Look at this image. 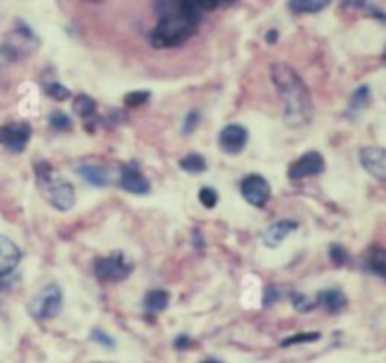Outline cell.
<instances>
[{"label":"cell","instance_id":"obj_1","mask_svg":"<svg viewBox=\"0 0 386 363\" xmlns=\"http://www.w3.org/2000/svg\"><path fill=\"white\" fill-rule=\"evenodd\" d=\"M202 21V10L193 0H175L158 15L155 29L149 32V43L157 49L179 48L196 34Z\"/></svg>","mask_w":386,"mask_h":363},{"label":"cell","instance_id":"obj_2","mask_svg":"<svg viewBox=\"0 0 386 363\" xmlns=\"http://www.w3.org/2000/svg\"><path fill=\"white\" fill-rule=\"evenodd\" d=\"M272 81L284 106V122L290 128L308 127L313 117V104L309 97L308 85L298 76L294 68L275 62L272 66Z\"/></svg>","mask_w":386,"mask_h":363},{"label":"cell","instance_id":"obj_3","mask_svg":"<svg viewBox=\"0 0 386 363\" xmlns=\"http://www.w3.org/2000/svg\"><path fill=\"white\" fill-rule=\"evenodd\" d=\"M38 187L42 190V196L46 198L49 206L59 209V211H68L76 204V192H74L72 183L67 179L55 176L53 168L48 160H40L36 164Z\"/></svg>","mask_w":386,"mask_h":363},{"label":"cell","instance_id":"obj_4","mask_svg":"<svg viewBox=\"0 0 386 363\" xmlns=\"http://www.w3.org/2000/svg\"><path fill=\"white\" fill-rule=\"evenodd\" d=\"M62 309V290L57 285L43 286L29 303V311L36 320L55 318Z\"/></svg>","mask_w":386,"mask_h":363},{"label":"cell","instance_id":"obj_5","mask_svg":"<svg viewBox=\"0 0 386 363\" xmlns=\"http://www.w3.org/2000/svg\"><path fill=\"white\" fill-rule=\"evenodd\" d=\"M38 48V38L31 32V29L21 27L19 31L10 34L0 42V57L8 62L19 61L25 55H31Z\"/></svg>","mask_w":386,"mask_h":363},{"label":"cell","instance_id":"obj_6","mask_svg":"<svg viewBox=\"0 0 386 363\" xmlns=\"http://www.w3.org/2000/svg\"><path fill=\"white\" fill-rule=\"evenodd\" d=\"M132 264L127 262V258L121 252H113V255L104 256L95 262V277L100 283H121L127 280L132 273Z\"/></svg>","mask_w":386,"mask_h":363},{"label":"cell","instance_id":"obj_7","mask_svg":"<svg viewBox=\"0 0 386 363\" xmlns=\"http://www.w3.org/2000/svg\"><path fill=\"white\" fill-rule=\"evenodd\" d=\"M32 138V127L29 122H8L0 127V145L10 152H23Z\"/></svg>","mask_w":386,"mask_h":363},{"label":"cell","instance_id":"obj_8","mask_svg":"<svg viewBox=\"0 0 386 363\" xmlns=\"http://www.w3.org/2000/svg\"><path fill=\"white\" fill-rule=\"evenodd\" d=\"M324 171V158L317 151H309L294 160L289 168L290 181H302L308 177L320 176Z\"/></svg>","mask_w":386,"mask_h":363},{"label":"cell","instance_id":"obj_9","mask_svg":"<svg viewBox=\"0 0 386 363\" xmlns=\"http://www.w3.org/2000/svg\"><path fill=\"white\" fill-rule=\"evenodd\" d=\"M240 190H242L243 198L254 207H264L270 200V194H272L270 183L259 173H251L245 177L240 185Z\"/></svg>","mask_w":386,"mask_h":363},{"label":"cell","instance_id":"obj_10","mask_svg":"<svg viewBox=\"0 0 386 363\" xmlns=\"http://www.w3.org/2000/svg\"><path fill=\"white\" fill-rule=\"evenodd\" d=\"M362 168L377 181L386 183V149L382 147H362L360 149Z\"/></svg>","mask_w":386,"mask_h":363},{"label":"cell","instance_id":"obj_11","mask_svg":"<svg viewBox=\"0 0 386 363\" xmlns=\"http://www.w3.org/2000/svg\"><path fill=\"white\" fill-rule=\"evenodd\" d=\"M247 128L242 124H228L219 134V147L221 151L228 152V155H240L247 145Z\"/></svg>","mask_w":386,"mask_h":363},{"label":"cell","instance_id":"obj_12","mask_svg":"<svg viewBox=\"0 0 386 363\" xmlns=\"http://www.w3.org/2000/svg\"><path fill=\"white\" fill-rule=\"evenodd\" d=\"M119 187L130 194H138V196L147 194L151 190L149 181H147V179L139 173L138 168H134V166H123L121 177H119Z\"/></svg>","mask_w":386,"mask_h":363},{"label":"cell","instance_id":"obj_13","mask_svg":"<svg viewBox=\"0 0 386 363\" xmlns=\"http://www.w3.org/2000/svg\"><path fill=\"white\" fill-rule=\"evenodd\" d=\"M21 250L8 237L0 236V277H6L19 266Z\"/></svg>","mask_w":386,"mask_h":363},{"label":"cell","instance_id":"obj_14","mask_svg":"<svg viewBox=\"0 0 386 363\" xmlns=\"http://www.w3.org/2000/svg\"><path fill=\"white\" fill-rule=\"evenodd\" d=\"M298 228H300V225L296 220H279L264 232V245L270 248H277Z\"/></svg>","mask_w":386,"mask_h":363},{"label":"cell","instance_id":"obj_15","mask_svg":"<svg viewBox=\"0 0 386 363\" xmlns=\"http://www.w3.org/2000/svg\"><path fill=\"white\" fill-rule=\"evenodd\" d=\"M78 173L83 177L89 185H92V187H108L109 183H111L108 168L102 166V164L83 162L78 168Z\"/></svg>","mask_w":386,"mask_h":363},{"label":"cell","instance_id":"obj_16","mask_svg":"<svg viewBox=\"0 0 386 363\" xmlns=\"http://www.w3.org/2000/svg\"><path fill=\"white\" fill-rule=\"evenodd\" d=\"M317 303H319L322 309L328 311V313L338 315V313H341L347 307V297L338 288H330V290L320 292L319 297H317Z\"/></svg>","mask_w":386,"mask_h":363},{"label":"cell","instance_id":"obj_17","mask_svg":"<svg viewBox=\"0 0 386 363\" xmlns=\"http://www.w3.org/2000/svg\"><path fill=\"white\" fill-rule=\"evenodd\" d=\"M366 269L369 273H373L379 278H385L386 280V248L379 247V245H373V247L368 250V256H366Z\"/></svg>","mask_w":386,"mask_h":363},{"label":"cell","instance_id":"obj_18","mask_svg":"<svg viewBox=\"0 0 386 363\" xmlns=\"http://www.w3.org/2000/svg\"><path fill=\"white\" fill-rule=\"evenodd\" d=\"M170 305V294L166 290H151L145 296L144 307L147 313L151 315H158L163 311L168 309Z\"/></svg>","mask_w":386,"mask_h":363},{"label":"cell","instance_id":"obj_19","mask_svg":"<svg viewBox=\"0 0 386 363\" xmlns=\"http://www.w3.org/2000/svg\"><path fill=\"white\" fill-rule=\"evenodd\" d=\"M332 0H289L290 12L294 13H319L330 6Z\"/></svg>","mask_w":386,"mask_h":363},{"label":"cell","instance_id":"obj_20","mask_svg":"<svg viewBox=\"0 0 386 363\" xmlns=\"http://www.w3.org/2000/svg\"><path fill=\"white\" fill-rule=\"evenodd\" d=\"M345 8H350V10H356V12H362L366 13L368 17L379 19L382 23H386V13L377 8L375 4H371L369 0H345L343 2Z\"/></svg>","mask_w":386,"mask_h":363},{"label":"cell","instance_id":"obj_21","mask_svg":"<svg viewBox=\"0 0 386 363\" xmlns=\"http://www.w3.org/2000/svg\"><path fill=\"white\" fill-rule=\"evenodd\" d=\"M74 113L85 121H89L95 117L97 113V102H95V98L87 97V94H78V97L74 98Z\"/></svg>","mask_w":386,"mask_h":363},{"label":"cell","instance_id":"obj_22","mask_svg":"<svg viewBox=\"0 0 386 363\" xmlns=\"http://www.w3.org/2000/svg\"><path fill=\"white\" fill-rule=\"evenodd\" d=\"M179 166H181L183 171H187V173H204L207 170V162H205V158L198 152H191L185 158L179 160Z\"/></svg>","mask_w":386,"mask_h":363},{"label":"cell","instance_id":"obj_23","mask_svg":"<svg viewBox=\"0 0 386 363\" xmlns=\"http://www.w3.org/2000/svg\"><path fill=\"white\" fill-rule=\"evenodd\" d=\"M369 102H371V91H369V87H358V89L352 92V97H350L349 109L352 113H358V111H362V109L368 108Z\"/></svg>","mask_w":386,"mask_h":363},{"label":"cell","instance_id":"obj_24","mask_svg":"<svg viewBox=\"0 0 386 363\" xmlns=\"http://www.w3.org/2000/svg\"><path fill=\"white\" fill-rule=\"evenodd\" d=\"M43 91L49 98H53L57 102H62V100H68L72 97V92L68 91L67 87L59 83V81H43Z\"/></svg>","mask_w":386,"mask_h":363},{"label":"cell","instance_id":"obj_25","mask_svg":"<svg viewBox=\"0 0 386 363\" xmlns=\"http://www.w3.org/2000/svg\"><path fill=\"white\" fill-rule=\"evenodd\" d=\"M49 127L57 130V132H67V130L72 128V119L67 113H62V111H53L49 115Z\"/></svg>","mask_w":386,"mask_h":363},{"label":"cell","instance_id":"obj_26","mask_svg":"<svg viewBox=\"0 0 386 363\" xmlns=\"http://www.w3.org/2000/svg\"><path fill=\"white\" fill-rule=\"evenodd\" d=\"M328 255H330V260H332L333 266L341 267L349 262V252H347V248H345L343 245H339V243H332V245H330Z\"/></svg>","mask_w":386,"mask_h":363},{"label":"cell","instance_id":"obj_27","mask_svg":"<svg viewBox=\"0 0 386 363\" xmlns=\"http://www.w3.org/2000/svg\"><path fill=\"white\" fill-rule=\"evenodd\" d=\"M292 307L296 311H300V313H309V311H313L317 307V301L311 299V297L303 296V294H292Z\"/></svg>","mask_w":386,"mask_h":363},{"label":"cell","instance_id":"obj_28","mask_svg":"<svg viewBox=\"0 0 386 363\" xmlns=\"http://www.w3.org/2000/svg\"><path fill=\"white\" fill-rule=\"evenodd\" d=\"M198 200L204 207H207V209H213V207L217 206V201H219L217 190H215V188H212V187H204L202 190H200Z\"/></svg>","mask_w":386,"mask_h":363},{"label":"cell","instance_id":"obj_29","mask_svg":"<svg viewBox=\"0 0 386 363\" xmlns=\"http://www.w3.org/2000/svg\"><path fill=\"white\" fill-rule=\"evenodd\" d=\"M320 339V333H298V335H292L289 339H284L281 345L283 346H292V345H303V343H315V341Z\"/></svg>","mask_w":386,"mask_h":363},{"label":"cell","instance_id":"obj_30","mask_svg":"<svg viewBox=\"0 0 386 363\" xmlns=\"http://www.w3.org/2000/svg\"><path fill=\"white\" fill-rule=\"evenodd\" d=\"M149 98H151V92L149 91H132L125 97V104H127L128 108H139V106H144Z\"/></svg>","mask_w":386,"mask_h":363},{"label":"cell","instance_id":"obj_31","mask_svg":"<svg viewBox=\"0 0 386 363\" xmlns=\"http://www.w3.org/2000/svg\"><path fill=\"white\" fill-rule=\"evenodd\" d=\"M200 122V113L198 111H191L187 117H185V124H183V134L188 136V134H193L196 130Z\"/></svg>","mask_w":386,"mask_h":363},{"label":"cell","instance_id":"obj_32","mask_svg":"<svg viewBox=\"0 0 386 363\" xmlns=\"http://www.w3.org/2000/svg\"><path fill=\"white\" fill-rule=\"evenodd\" d=\"M194 4L204 12V10H217L221 4H226V0H193Z\"/></svg>","mask_w":386,"mask_h":363},{"label":"cell","instance_id":"obj_33","mask_svg":"<svg viewBox=\"0 0 386 363\" xmlns=\"http://www.w3.org/2000/svg\"><path fill=\"white\" fill-rule=\"evenodd\" d=\"M92 339L97 341V343H100V345L108 346V348H113V339L108 337V333L100 332V329H95V332H92Z\"/></svg>","mask_w":386,"mask_h":363},{"label":"cell","instance_id":"obj_34","mask_svg":"<svg viewBox=\"0 0 386 363\" xmlns=\"http://www.w3.org/2000/svg\"><path fill=\"white\" fill-rule=\"evenodd\" d=\"M279 297H281V292H279L277 288L270 286L264 294V305L266 307H270V305H273L275 301H279Z\"/></svg>","mask_w":386,"mask_h":363},{"label":"cell","instance_id":"obj_35","mask_svg":"<svg viewBox=\"0 0 386 363\" xmlns=\"http://www.w3.org/2000/svg\"><path fill=\"white\" fill-rule=\"evenodd\" d=\"M191 345H193V341H191L188 335H179V337L175 339V348H177V350H185V348H188Z\"/></svg>","mask_w":386,"mask_h":363},{"label":"cell","instance_id":"obj_36","mask_svg":"<svg viewBox=\"0 0 386 363\" xmlns=\"http://www.w3.org/2000/svg\"><path fill=\"white\" fill-rule=\"evenodd\" d=\"M266 42L268 43H275L277 42V31H270L266 34Z\"/></svg>","mask_w":386,"mask_h":363},{"label":"cell","instance_id":"obj_37","mask_svg":"<svg viewBox=\"0 0 386 363\" xmlns=\"http://www.w3.org/2000/svg\"><path fill=\"white\" fill-rule=\"evenodd\" d=\"M202 363H223V362H219V360H213V357H209V360H204Z\"/></svg>","mask_w":386,"mask_h":363},{"label":"cell","instance_id":"obj_38","mask_svg":"<svg viewBox=\"0 0 386 363\" xmlns=\"http://www.w3.org/2000/svg\"><path fill=\"white\" fill-rule=\"evenodd\" d=\"M85 2H89V4H102L104 0H85Z\"/></svg>","mask_w":386,"mask_h":363}]
</instances>
